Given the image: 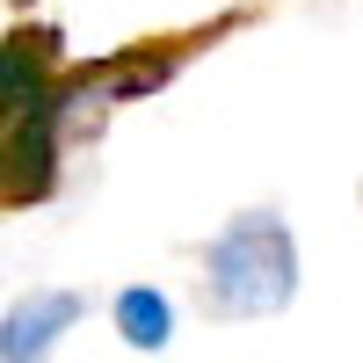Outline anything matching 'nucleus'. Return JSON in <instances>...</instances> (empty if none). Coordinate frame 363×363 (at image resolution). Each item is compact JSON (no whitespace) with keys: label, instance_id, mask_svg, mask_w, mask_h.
Masks as SVG:
<instances>
[{"label":"nucleus","instance_id":"nucleus-3","mask_svg":"<svg viewBox=\"0 0 363 363\" xmlns=\"http://www.w3.org/2000/svg\"><path fill=\"white\" fill-rule=\"evenodd\" d=\"M203 313L211 320H262L284 313L298 291V240L284 211H240L203 240Z\"/></svg>","mask_w":363,"mask_h":363},{"label":"nucleus","instance_id":"nucleus-1","mask_svg":"<svg viewBox=\"0 0 363 363\" xmlns=\"http://www.w3.org/2000/svg\"><path fill=\"white\" fill-rule=\"evenodd\" d=\"M8 66V203H44L58 189V153H66V124H58V80H66V37L51 22H15L0 44Z\"/></svg>","mask_w":363,"mask_h":363},{"label":"nucleus","instance_id":"nucleus-6","mask_svg":"<svg viewBox=\"0 0 363 363\" xmlns=\"http://www.w3.org/2000/svg\"><path fill=\"white\" fill-rule=\"evenodd\" d=\"M8 8H15V15H22V8H37V0H8Z\"/></svg>","mask_w":363,"mask_h":363},{"label":"nucleus","instance_id":"nucleus-2","mask_svg":"<svg viewBox=\"0 0 363 363\" xmlns=\"http://www.w3.org/2000/svg\"><path fill=\"white\" fill-rule=\"evenodd\" d=\"M233 29H247V8H225V15H211V22H196V29H174V37H138V44H124V51H109V58L66 66V80H58V124H66V145L87 138L109 109L160 95V87L189 66L196 51H211L218 37H233Z\"/></svg>","mask_w":363,"mask_h":363},{"label":"nucleus","instance_id":"nucleus-4","mask_svg":"<svg viewBox=\"0 0 363 363\" xmlns=\"http://www.w3.org/2000/svg\"><path fill=\"white\" fill-rule=\"evenodd\" d=\"M73 320H80V298H73V291H37L29 306H15V313H8L0 356H8V363H44V356H51V342L66 335Z\"/></svg>","mask_w":363,"mask_h":363},{"label":"nucleus","instance_id":"nucleus-5","mask_svg":"<svg viewBox=\"0 0 363 363\" xmlns=\"http://www.w3.org/2000/svg\"><path fill=\"white\" fill-rule=\"evenodd\" d=\"M109 320H116V335H124L131 349H167V335H174V313H167V298H160V291H145V284L116 291Z\"/></svg>","mask_w":363,"mask_h":363}]
</instances>
